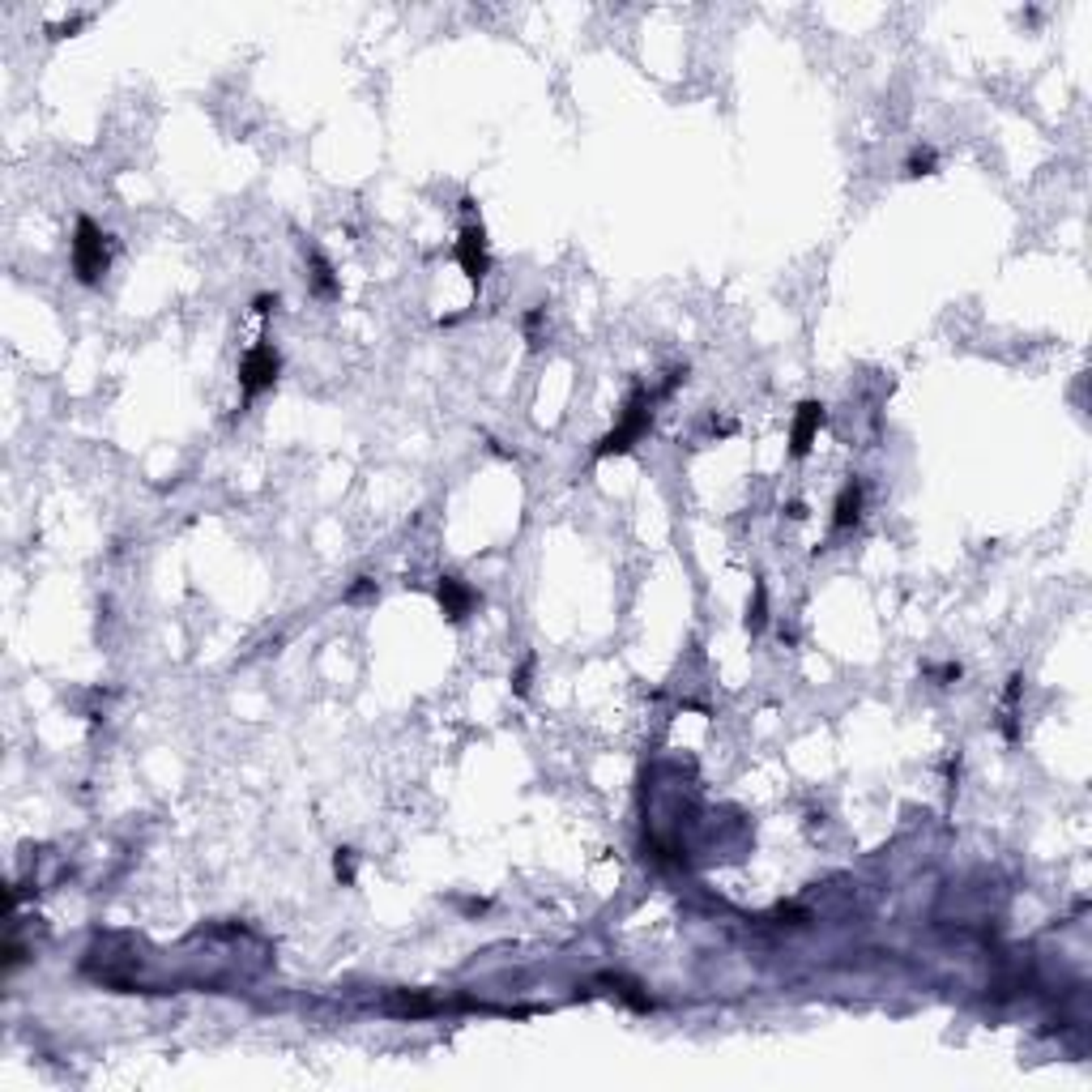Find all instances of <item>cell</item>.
I'll use <instances>...</instances> for the list:
<instances>
[{
    "mask_svg": "<svg viewBox=\"0 0 1092 1092\" xmlns=\"http://www.w3.org/2000/svg\"><path fill=\"white\" fill-rule=\"evenodd\" d=\"M653 406H658V393H649L644 385H636L632 393H627V402H623V414L619 423L606 431L598 440V449H594V461H606V457H623L627 449H636L644 435H649V427H653Z\"/></svg>",
    "mask_w": 1092,
    "mask_h": 1092,
    "instance_id": "cell-1",
    "label": "cell"
},
{
    "mask_svg": "<svg viewBox=\"0 0 1092 1092\" xmlns=\"http://www.w3.org/2000/svg\"><path fill=\"white\" fill-rule=\"evenodd\" d=\"M68 260H73V274L82 286H99L108 278V265H111V243L108 231L94 222V218H77L73 227V239H68Z\"/></svg>",
    "mask_w": 1092,
    "mask_h": 1092,
    "instance_id": "cell-2",
    "label": "cell"
},
{
    "mask_svg": "<svg viewBox=\"0 0 1092 1092\" xmlns=\"http://www.w3.org/2000/svg\"><path fill=\"white\" fill-rule=\"evenodd\" d=\"M282 376V355L274 350V342H257L243 359H239V388H243V402H257L260 393L278 385Z\"/></svg>",
    "mask_w": 1092,
    "mask_h": 1092,
    "instance_id": "cell-3",
    "label": "cell"
},
{
    "mask_svg": "<svg viewBox=\"0 0 1092 1092\" xmlns=\"http://www.w3.org/2000/svg\"><path fill=\"white\" fill-rule=\"evenodd\" d=\"M452 257H457V265L466 269V278H470V282H482L487 274H491L487 231H482V222H478V218H466V222H461L457 243H452Z\"/></svg>",
    "mask_w": 1092,
    "mask_h": 1092,
    "instance_id": "cell-4",
    "label": "cell"
},
{
    "mask_svg": "<svg viewBox=\"0 0 1092 1092\" xmlns=\"http://www.w3.org/2000/svg\"><path fill=\"white\" fill-rule=\"evenodd\" d=\"M824 418H828L824 402H802V406L793 410V423H790V457L793 461H802V457L811 452L815 435H819V427H824Z\"/></svg>",
    "mask_w": 1092,
    "mask_h": 1092,
    "instance_id": "cell-5",
    "label": "cell"
},
{
    "mask_svg": "<svg viewBox=\"0 0 1092 1092\" xmlns=\"http://www.w3.org/2000/svg\"><path fill=\"white\" fill-rule=\"evenodd\" d=\"M435 602H440L444 619L461 623V619H470V610L478 606V594H474L461 577H440V580H435Z\"/></svg>",
    "mask_w": 1092,
    "mask_h": 1092,
    "instance_id": "cell-6",
    "label": "cell"
},
{
    "mask_svg": "<svg viewBox=\"0 0 1092 1092\" xmlns=\"http://www.w3.org/2000/svg\"><path fill=\"white\" fill-rule=\"evenodd\" d=\"M862 504H866V491H862L857 478H849V482L836 491V504H833V530L836 534L854 530L857 521H862Z\"/></svg>",
    "mask_w": 1092,
    "mask_h": 1092,
    "instance_id": "cell-7",
    "label": "cell"
},
{
    "mask_svg": "<svg viewBox=\"0 0 1092 1092\" xmlns=\"http://www.w3.org/2000/svg\"><path fill=\"white\" fill-rule=\"evenodd\" d=\"M307 260H312V291H316L321 299H338V278H333V265L324 260V252L321 248H312Z\"/></svg>",
    "mask_w": 1092,
    "mask_h": 1092,
    "instance_id": "cell-8",
    "label": "cell"
},
{
    "mask_svg": "<svg viewBox=\"0 0 1092 1092\" xmlns=\"http://www.w3.org/2000/svg\"><path fill=\"white\" fill-rule=\"evenodd\" d=\"M602 982L610 985V994H615V999H623L627 1007H636V1011H653V999H649L636 982H627V977H602Z\"/></svg>",
    "mask_w": 1092,
    "mask_h": 1092,
    "instance_id": "cell-9",
    "label": "cell"
},
{
    "mask_svg": "<svg viewBox=\"0 0 1092 1092\" xmlns=\"http://www.w3.org/2000/svg\"><path fill=\"white\" fill-rule=\"evenodd\" d=\"M764 623H769V589H764V580H755V598L747 602V632L751 636L764 632Z\"/></svg>",
    "mask_w": 1092,
    "mask_h": 1092,
    "instance_id": "cell-10",
    "label": "cell"
},
{
    "mask_svg": "<svg viewBox=\"0 0 1092 1092\" xmlns=\"http://www.w3.org/2000/svg\"><path fill=\"white\" fill-rule=\"evenodd\" d=\"M333 875H338V883H355V849H338L333 854Z\"/></svg>",
    "mask_w": 1092,
    "mask_h": 1092,
    "instance_id": "cell-11",
    "label": "cell"
},
{
    "mask_svg": "<svg viewBox=\"0 0 1092 1092\" xmlns=\"http://www.w3.org/2000/svg\"><path fill=\"white\" fill-rule=\"evenodd\" d=\"M905 171H909V175H930V171H935V154H930V150H913V154H909V163H905Z\"/></svg>",
    "mask_w": 1092,
    "mask_h": 1092,
    "instance_id": "cell-12",
    "label": "cell"
},
{
    "mask_svg": "<svg viewBox=\"0 0 1092 1092\" xmlns=\"http://www.w3.org/2000/svg\"><path fill=\"white\" fill-rule=\"evenodd\" d=\"M534 666H538L534 653H530V658L521 662V670H516V679H513V691H516V696H530V679H534Z\"/></svg>",
    "mask_w": 1092,
    "mask_h": 1092,
    "instance_id": "cell-13",
    "label": "cell"
},
{
    "mask_svg": "<svg viewBox=\"0 0 1092 1092\" xmlns=\"http://www.w3.org/2000/svg\"><path fill=\"white\" fill-rule=\"evenodd\" d=\"M363 598H376V580L371 577H359L350 589H346V602H363Z\"/></svg>",
    "mask_w": 1092,
    "mask_h": 1092,
    "instance_id": "cell-14",
    "label": "cell"
},
{
    "mask_svg": "<svg viewBox=\"0 0 1092 1092\" xmlns=\"http://www.w3.org/2000/svg\"><path fill=\"white\" fill-rule=\"evenodd\" d=\"M538 333H542V307H530L525 312V338H530V346H538Z\"/></svg>",
    "mask_w": 1092,
    "mask_h": 1092,
    "instance_id": "cell-15",
    "label": "cell"
},
{
    "mask_svg": "<svg viewBox=\"0 0 1092 1092\" xmlns=\"http://www.w3.org/2000/svg\"><path fill=\"white\" fill-rule=\"evenodd\" d=\"M274 307H278V295H257V299H252V312H257V316H269Z\"/></svg>",
    "mask_w": 1092,
    "mask_h": 1092,
    "instance_id": "cell-16",
    "label": "cell"
}]
</instances>
